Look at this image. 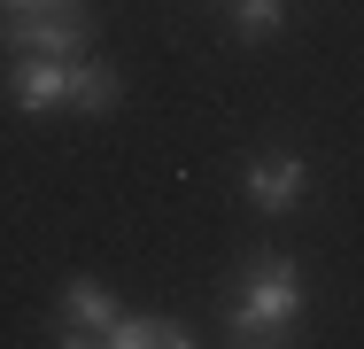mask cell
I'll return each instance as SVG.
<instances>
[{
	"instance_id": "52a82bcc",
	"label": "cell",
	"mask_w": 364,
	"mask_h": 349,
	"mask_svg": "<svg viewBox=\"0 0 364 349\" xmlns=\"http://www.w3.org/2000/svg\"><path fill=\"white\" fill-rule=\"evenodd\" d=\"M194 334L178 326V318H132V311H117V326L101 334V349H186Z\"/></svg>"
},
{
	"instance_id": "277c9868",
	"label": "cell",
	"mask_w": 364,
	"mask_h": 349,
	"mask_svg": "<svg viewBox=\"0 0 364 349\" xmlns=\"http://www.w3.org/2000/svg\"><path fill=\"white\" fill-rule=\"evenodd\" d=\"M55 326H63L55 342H70V349H77V342H101V334L117 326V295H109L101 279H70L63 303H55Z\"/></svg>"
},
{
	"instance_id": "9c48e42d",
	"label": "cell",
	"mask_w": 364,
	"mask_h": 349,
	"mask_svg": "<svg viewBox=\"0 0 364 349\" xmlns=\"http://www.w3.org/2000/svg\"><path fill=\"white\" fill-rule=\"evenodd\" d=\"M85 16V0H0V16Z\"/></svg>"
},
{
	"instance_id": "5b68a950",
	"label": "cell",
	"mask_w": 364,
	"mask_h": 349,
	"mask_svg": "<svg viewBox=\"0 0 364 349\" xmlns=\"http://www.w3.org/2000/svg\"><path fill=\"white\" fill-rule=\"evenodd\" d=\"M240 187H248L256 209L279 217V209H294L302 194H310V163H302V155H256V163L240 171Z\"/></svg>"
},
{
	"instance_id": "ba28073f",
	"label": "cell",
	"mask_w": 364,
	"mask_h": 349,
	"mask_svg": "<svg viewBox=\"0 0 364 349\" xmlns=\"http://www.w3.org/2000/svg\"><path fill=\"white\" fill-rule=\"evenodd\" d=\"M279 24H287V0H232V39L264 47V39H279Z\"/></svg>"
},
{
	"instance_id": "8992f818",
	"label": "cell",
	"mask_w": 364,
	"mask_h": 349,
	"mask_svg": "<svg viewBox=\"0 0 364 349\" xmlns=\"http://www.w3.org/2000/svg\"><path fill=\"white\" fill-rule=\"evenodd\" d=\"M124 101V70L101 63V55H77V78H70V109L77 117H109Z\"/></svg>"
},
{
	"instance_id": "3957f363",
	"label": "cell",
	"mask_w": 364,
	"mask_h": 349,
	"mask_svg": "<svg viewBox=\"0 0 364 349\" xmlns=\"http://www.w3.org/2000/svg\"><path fill=\"white\" fill-rule=\"evenodd\" d=\"M0 47L8 55H85L93 47V24L85 16H0Z\"/></svg>"
},
{
	"instance_id": "6da1fadb",
	"label": "cell",
	"mask_w": 364,
	"mask_h": 349,
	"mask_svg": "<svg viewBox=\"0 0 364 349\" xmlns=\"http://www.w3.org/2000/svg\"><path fill=\"white\" fill-rule=\"evenodd\" d=\"M302 303H310V287L294 272V256H248L225 326H232V342H287V326L302 318Z\"/></svg>"
},
{
	"instance_id": "7a4b0ae2",
	"label": "cell",
	"mask_w": 364,
	"mask_h": 349,
	"mask_svg": "<svg viewBox=\"0 0 364 349\" xmlns=\"http://www.w3.org/2000/svg\"><path fill=\"white\" fill-rule=\"evenodd\" d=\"M70 78H77V55H16L8 101L23 117H55V109H70Z\"/></svg>"
}]
</instances>
